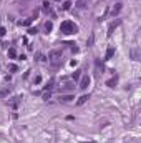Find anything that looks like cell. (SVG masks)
<instances>
[{
  "mask_svg": "<svg viewBox=\"0 0 141 143\" xmlns=\"http://www.w3.org/2000/svg\"><path fill=\"white\" fill-rule=\"evenodd\" d=\"M115 83H116V78H115V80H110V82H108V85H110V86H115Z\"/></svg>",
  "mask_w": 141,
  "mask_h": 143,
  "instance_id": "9a60e30c",
  "label": "cell"
},
{
  "mask_svg": "<svg viewBox=\"0 0 141 143\" xmlns=\"http://www.w3.org/2000/svg\"><path fill=\"white\" fill-rule=\"evenodd\" d=\"M90 85V76H83V78H81V82H80V88H86V86Z\"/></svg>",
  "mask_w": 141,
  "mask_h": 143,
  "instance_id": "3957f363",
  "label": "cell"
},
{
  "mask_svg": "<svg viewBox=\"0 0 141 143\" xmlns=\"http://www.w3.org/2000/svg\"><path fill=\"white\" fill-rule=\"evenodd\" d=\"M113 53H115V48H108L106 50V60H110L113 57Z\"/></svg>",
  "mask_w": 141,
  "mask_h": 143,
  "instance_id": "ba28073f",
  "label": "cell"
},
{
  "mask_svg": "<svg viewBox=\"0 0 141 143\" xmlns=\"http://www.w3.org/2000/svg\"><path fill=\"white\" fill-rule=\"evenodd\" d=\"M45 29H47V32H50V30L53 29V25H52V22H47V23H45Z\"/></svg>",
  "mask_w": 141,
  "mask_h": 143,
  "instance_id": "7c38bea8",
  "label": "cell"
},
{
  "mask_svg": "<svg viewBox=\"0 0 141 143\" xmlns=\"http://www.w3.org/2000/svg\"><path fill=\"white\" fill-rule=\"evenodd\" d=\"M60 58H62V52L60 50H53V52H50L48 53V60H50V63L52 65H60Z\"/></svg>",
  "mask_w": 141,
  "mask_h": 143,
  "instance_id": "7a4b0ae2",
  "label": "cell"
},
{
  "mask_svg": "<svg viewBox=\"0 0 141 143\" xmlns=\"http://www.w3.org/2000/svg\"><path fill=\"white\" fill-rule=\"evenodd\" d=\"M28 33H30V35H35V33H37V29H30L28 30Z\"/></svg>",
  "mask_w": 141,
  "mask_h": 143,
  "instance_id": "5bb4252c",
  "label": "cell"
},
{
  "mask_svg": "<svg viewBox=\"0 0 141 143\" xmlns=\"http://www.w3.org/2000/svg\"><path fill=\"white\" fill-rule=\"evenodd\" d=\"M75 86H73V83H65V85L62 86V92H65V90H73Z\"/></svg>",
  "mask_w": 141,
  "mask_h": 143,
  "instance_id": "8992f818",
  "label": "cell"
},
{
  "mask_svg": "<svg viewBox=\"0 0 141 143\" xmlns=\"http://www.w3.org/2000/svg\"><path fill=\"white\" fill-rule=\"evenodd\" d=\"M9 57L10 58H15V57H17V50H15V48H10V50H9Z\"/></svg>",
  "mask_w": 141,
  "mask_h": 143,
  "instance_id": "9c48e42d",
  "label": "cell"
},
{
  "mask_svg": "<svg viewBox=\"0 0 141 143\" xmlns=\"http://www.w3.org/2000/svg\"><path fill=\"white\" fill-rule=\"evenodd\" d=\"M60 32L65 33V35H71V33H76V32H78V27H76L71 20H65V22H62V25H60Z\"/></svg>",
  "mask_w": 141,
  "mask_h": 143,
  "instance_id": "6da1fadb",
  "label": "cell"
},
{
  "mask_svg": "<svg viewBox=\"0 0 141 143\" xmlns=\"http://www.w3.org/2000/svg\"><path fill=\"white\" fill-rule=\"evenodd\" d=\"M5 32H7L5 27H0V37H3V35H5Z\"/></svg>",
  "mask_w": 141,
  "mask_h": 143,
  "instance_id": "4fadbf2b",
  "label": "cell"
},
{
  "mask_svg": "<svg viewBox=\"0 0 141 143\" xmlns=\"http://www.w3.org/2000/svg\"><path fill=\"white\" fill-rule=\"evenodd\" d=\"M78 76H80V70H76L75 73H73V78H75V80H76V78H78Z\"/></svg>",
  "mask_w": 141,
  "mask_h": 143,
  "instance_id": "2e32d148",
  "label": "cell"
},
{
  "mask_svg": "<svg viewBox=\"0 0 141 143\" xmlns=\"http://www.w3.org/2000/svg\"><path fill=\"white\" fill-rule=\"evenodd\" d=\"M18 102H20V96H15L12 102H9V105L13 108V110H17V106H18Z\"/></svg>",
  "mask_w": 141,
  "mask_h": 143,
  "instance_id": "277c9868",
  "label": "cell"
},
{
  "mask_svg": "<svg viewBox=\"0 0 141 143\" xmlns=\"http://www.w3.org/2000/svg\"><path fill=\"white\" fill-rule=\"evenodd\" d=\"M120 10H121V5H120V3H118V5H116V7H113V10H111V15H113V17H115V15H116V13H120Z\"/></svg>",
  "mask_w": 141,
  "mask_h": 143,
  "instance_id": "5b68a950",
  "label": "cell"
},
{
  "mask_svg": "<svg viewBox=\"0 0 141 143\" xmlns=\"http://www.w3.org/2000/svg\"><path fill=\"white\" fill-rule=\"evenodd\" d=\"M43 10H45V12H52V7H50L48 2H43Z\"/></svg>",
  "mask_w": 141,
  "mask_h": 143,
  "instance_id": "30bf717a",
  "label": "cell"
},
{
  "mask_svg": "<svg viewBox=\"0 0 141 143\" xmlns=\"http://www.w3.org/2000/svg\"><path fill=\"white\" fill-rule=\"evenodd\" d=\"M86 100H88V95H83V96H80V98H78V102H76V103H78V105H83Z\"/></svg>",
  "mask_w": 141,
  "mask_h": 143,
  "instance_id": "52a82bcc",
  "label": "cell"
},
{
  "mask_svg": "<svg viewBox=\"0 0 141 143\" xmlns=\"http://www.w3.org/2000/svg\"><path fill=\"white\" fill-rule=\"evenodd\" d=\"M70 7H71V2H70V0H66L65 3H63V10H68Z\"/></svg>",
  "mask_w": 141,
  "mask_h": 143,
  "instance_id": "8fae6325",
  "label": "cell"
}]
</instances>
